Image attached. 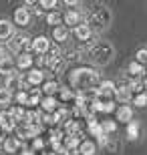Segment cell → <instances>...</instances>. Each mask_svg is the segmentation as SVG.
<instances>
[{
    "instance_id": "cell-1",
    "label": "cell",
    "mask_w": 147,
    "mask_h": 155,
    "mask_svg": "<svg viewBox=\"0 0 147 155\" xmlns=\"http://www.w3.org/2000/svg\"><path fill=\"white\" fill-rule=\"evenodd\" d=\"M97 79H99V73H95V71H91V69H81L73 75V83L79 87V91H83V89H93V83H95Z\"/></svg>"
},
{
    "instance_id": "cell-2",
    "label": "cell",
    "mask_w": 147,
    "mask_h": 155,
    "mask_svg": "<svg viewBox=\"0 0 147 155\" xmlns=\"http://www.w3.org/2000/svg\"><path fill=\"white\" fill-rule=\"evenodd\" d=\"M109 20H111V14H109V10L105 8V6H101V8H95V10L91 12L89 24H87V26H89L91 30H93V28L103 30V28L109 24Z\"/></svg>"
},
{
    "instance_id": "cell-3",
    "label": "cell",
    "mask_w": 147,
    "mask_h": 155,
    "mask_svg": "<svg viewBox=\"0 0 147 155\" xmlns=\"http://www.w3.org/2000/svg\"><path fill=\"white\" fill-rule=\"evenodd\" d=\"M113 57V46L107 45V42H97V46L91 51V58L99 64L109 63V58Z\"/></svg>"
},
{
    "instance_id": "cell-4",
    "label": "cell",
    "mask_w": 147,
    "mask_h": 155,
    "mask_svg": "<svg viewBox=\"0 0 147 155\" xmlns=\"http://www.w3.org/2000/svg\"><path fill=\"white\" fill-rule=\"evenodd\" d=\"M34 52H38V54H46V51L51 48V40L46 38V36H36L32 40V45H30Z\"/></svg>"
},
{
    "instance_id": "cell-5",
    "label": "cell",
    "mask_w": 147,
    "mask_h": 155,
    "mask_svg": "<svg viewBox=\"0 0 147 155\" xmlns=\"http://www.w3.org/2000/svg\"><path fill=\"white\" fill-rule=\"evenodd\" d=\"M0 129H2V131H14V129H16V123H14V121H12V117L8 115V111H2V113H0Z\"/></svg>"
},
{
    "instance_id": "cell-6",
    "label": "cell",
    "mask_w": 147,
    "mask_h": 155,
    "mask_svg": "<svg viewBox=\"0 0 147 155\" xmlns=\"http://www.w3.org/2000/svg\"><path fill=\"white\" fill-rule=\"evenodd\" d=\"M0 75H6V77L14 75V63H12V58L0 57Z\"/></svg>"
},
{
    "instance_id": "cell-7",
    "label": "cell",
    "mask_w": 147,
    "mask_h": 155,
    "mask_svg": "<svg viewBox=\"0 0 147 155\" xmlns=\"http://www.w3.org/2000/svg\"><path fill=\"white\" fill-rule=\"evenodd\" d=\"M4 89L8 93L16 91V89H22V79H20L18 75H10L8 79H6V83H4Z\"/></svg>"
},
{
    "instance_id": "cell-8",
    "label": "cell",
    "mask_w": 147,
    "mask_h": 155,
    "mask_svg": "<svg viewBox=\"0 0 147 155\" xmlns=\"http://www.w3.org/2000/svg\"><path fill=\"white\" fill-rule=\"evenodd\" d=\"M30 20V12L26 10V8H18L16 12H14V22L20 24V26H24V24H28Z\"/></svg>"
},
{
    "instance_id": "cell-9",
    "label": "cell",
    "mask_w": 147,
    "mask_h": 155,
    "mask_svg": "<svg viewBox=\"0 0 147 155\" xmlns=\"http://www.w3.org/2000/svg\"><path fill=\"white\" fill-rule=\"evenodd\" d=\"M131 117H133V111H131L129 105H121L117 109V121H125V123H129Z\"/></svg>"
},
{
    "instance_id": "cell-10",
    "label": "cell",
    "mask_w": 147,
    "mask_h": 155,
    "mask_svg": "<svg viewBox=\"0 0 147 155\" xmlns=\"http://www.w3.org/2000/svg\"><path fill=\"white\" fill-rule=\"evenodd\" d=\"M62 22L68 24V26H79L81 24V14L75 12V10H71V12H67V14L62 16Z\"/></svg>"
},
{
    "instance_id": "cell-11",
    "label": "cell",
    "mask_w": 147,
    "mask_h": 155,
    "mask_svg": "<svg viewBox=\"0 0 147 155\" xmlns=\"http://www.w3.org/2000/svg\"><path fill=\"white\" fill-rule=\"evenodd\" d=\"M52 38L57 40V42H65V40L68 38V30L65 24H61V26H55V30H52Z\"/></svg>"
},
{
    "instance_id": "cell-12",
    "label": "cell",
    "mask_w": 147,
    "mask_h": 155,
    "mask_svg": "<svg viewBox=\"0 0 147 155\" xmlns=\"http://www.w3.org/2000/svg\"><path fill=\"white\" fill-rule=\"evenodd\" d=\"M115 99H117L119 103H127V101L131 99L129 87H117V89H115Z\"/></svg>"
},
{
    "instance_id": "cell-13",
    "label": "cell",
    "mask_w": 147,
    "mask_h": 155,
    "mask_svg": "<svg viewBox=\"0 0 147 155\" xmlns=\"http://www.w3.org/2000/svg\"><path fill=\"white\" fill-rule=\"evenodd\" d=\"M79 153L81 155H95L97 153V145L93 141H83L79 145Z\"/></svg>"
},
{
    "instance_id": "cell-14",
    "label": "cell",
    "mask_w": 147,
    "mask_h": 155,
    "mask_svg": "<svg viewBox=\"0 0 147 155\" xmlns=\"http://www.w3.org/2000/svg\"><path fill=\"white\" fill-rule=\"evenodd\" d=\"M42 79H45V77H42V73H40V71H30L28 75H26V85H40V83H42Z\"/></svg>"
},
{
    "instance_id": "cell-15",
    "label": "cell",
    "mask_w": 147,
    "mask_h": 155,
    "mask_svg": "<svg viewBox=\"0 0 147 155\" xmlns=\"http://www.w3.org/2000/svg\"><path fill=\"white\" fill-rule=\"evenodd\" d=\"M16 64L20 69H28L30 64H32V54H30V52H20L18 58H16Z\"/></svg>"
},
{
    "instance_id": "cell-16",
    "label": "cell",
    "mask_w": 147,
    "mask_h": 155,
    "mask_svg": "<svg viewBox=\"0 0 147 155\" xmlns=\"http://www.w3.org/2000/svg\"><path fill=\"white\" fill-rule=\"evenodd\" d=\"M75 35L79 40H89L91 38V28L87 24H79V26H75Z\"/></svg>"
},
{
    "instance_id": "cell-17",
    "label": "cell",
    "mask_w": 147,
    "mask_h": 155,
    "mask_svg": "<svg viewBox=\"0 0 147 155\" xmlns=\"http://www.w3.org/2000/svg\"><path fill=\"white\" fill-rule=\"evenodd\" d=\"M12 36V24L8 20H0V40H6Z\"/></svg>"
},
{
    "instance_id": "cell-18",
    "label": "cell",
    "mask_w": 147,
    "mask_h": 155,
    "mask_svg": "<svg viewBox=\"0 0 147 155\" xmlns=\"http://www.w3.org/2000/svg\"><path fill=\"white\" fill-rule=\"evenodd\" d=\"M2 145H4V149L8 151V153H14V151H16L18 147H20V141H18L16 137H8Z\"/></svg>"
},
{
    "instance_id": "cell-19",
    "label": "cell",
    "mask_w": 147,
    "mask_h": 155,
    "mask_svg": "<svg viewBox=\"0 0 147 155\" xmlns=\"http://www.w3.org/2000/svg\"><path fill=\"white\" fill-rule=\"evenodd\" d=\"M40 107L45 111H55V107H57V101H55V97H45V99H40Z\"/></svg>"
},
{
    "instance_id": "cell-20",
    "label": "cell",
    "mask_w": 147,
    "mask_h": 155,
    "mask_svg": "<svg viewBox=\"0 0 147 155\" xmlns=\"http://www.w3.org/2000/svg\"><path fill=\"white\" fill-rule=\"evenodd\" d=\"M89 133H91V135H95V137L105 135V133H103V129H101V125H99L95 119H89Z\"/></svg>"
},
{
    "instance_id": "cell-21",
    "label": "cell",
    "mask_w": 147,
    "mask_h": 155,
    "mask_svg": "<svg viewBox=\"0 0 147 155\" xmlns=\"http://www.w3.org/2000/svg\"><path fill=\"white\" fill-rule=\"evenodd\" d=\"M137 133H139V123L137 121H129V125H127V137L137 139Z\"/></svg>"
},
{
    "instance_id": "cell-22",
    "label": "cell",
    "mask_w": 147,
    "mask_h": 155,
    "mask_svg": "<svg viewBox=\"0 0 147 155\" xmlns=\"http://www.w3.org/2000/svg\"><path fill=\"white\" fill-rule=\"evenodd\" d=\"M65 129H67L68 137H77V133H79V123H77V121H67V123H65Z\"/></svg>"
},
{
    "instance_id": "cell-23",
    "label": "cell",
    "mask_w": 147,
    "mask_h": 155,
    "mask_svg": "<svg viewBox=\"0 0 147 155\" xmlns=\"http://www.w3.org/2000/svg\"><path fill=\"white\" fill-rule=\"evenodd\" d=\"M8 115H10V117H12V121L16 123V121H24V115H26V113H24L20 107H14V109L8 111Z\"/></svg>"
},
{
    "instance_id": "cell-24",
    "label": "cell",
    "mask_w": 147,
    "mask_h": 155,
    "mask_svg": "<svg viewBox=\"0 0 147 155\" xmlns=\"http://www.w3.org/2000/svg\"><path fill=\"white\" fill-rule=\"evenodd\" d=\"M79 145H81V141H79V137H68L67 141H65V149L71 153L73 149H79Z\"/></svg>"
},
{
    "instance_id": "cell-25",
    "label": "cell",
    "mask_w": 147,
    "mask_h": 155,
    "mask_svg": "<svg viewBox=\"0 0 147 155\" xmlns=\"http://www.w3.org/2000/svg\"><path fill=\"white\" fill-rule=\"evenodd\" d=\"M58 89V85L55 83V81H46L45 85H42V91L46 93V97H52V93Z\"/></svg>"
},
{
    "instance_id": "cell-26",
    "label": "cell",
    "mask_w": 147,
    "mask_h": 155,
    "mask_svg": "<svg viewBox=\"0 0 147 155\" xmlns=\"http://www.w3.org/2000/svg\"><path fill=\"white\" fill-rule=\"evenodd\" d=\"M61 20H62V16L58 14V12H51V14H46V22H48V24L61 26Z\"/></svg>"
},
{
    "instance_id": "cell-27",
    "label": "cell",
    "mask_w": 147,
    "mask_h": 155,
    "mask_svg": "<svg viewBox=\"0 0 147 155\" xmlns=\"http://www.w3.org/2000/svg\"><path fill=\"white\" fill-rule=\"evenodd\" d=\"M101 129H103V133L107 135V133H115L117 125H115L113 121H103V123H101Z\"/></svg>"
},
{
    "instance_id": "cell-28",
    "label": "cell",
    "mask_w": 147,
    "mask_h": 155,
    "mask_svg": "<svg viewBox=\"0 0 147 155\" xmlns=\"http://www.w3.org/2000/svg\"><path fill=\"white\" fill-rule=\"evenodd\" d=\"M38 103H40V91L32 89V93L28 95V105H38Z\"/></svg>"
},
{
    "instance_id": "cell-29",
    "label": "cell",
    "mask_w": 147,
    "mask_h": 155,
    "mask_svg": "<svg viewBox=\"0 0 147 155\" xmlns=\"http://www.w3.org/2000/svg\"><path fill=\"white\" fill-rule=\"evenodd\" d=\"M12 99V93H8L6 89H0V105H8Z\"/></svg>"
},
{
    "instance_id": "cell-30",
    "label": "cell",
    "mask_w": 147,
    "mask_h": 155,
    "mask_svg": "<svg viewBox=\"0 0 147 155\" xmlns=\"http://www.w3.org/2000/svg\"><path fill=\"white\" fill-rule=\"evenodd\" d=\"M129 73L131 75H135V77H139L143 73V64H139V63H131L129 64Z\"/></svg>"
},
{
    "instance_id": "cell-31",
    "label": "cell",
    "mask_w": 147,
    "mask_h": 155,
    "mask_svg": "<svg viewBox=\"0 0 147 155\" xmlns=\"http://www.w3.org/2000/svg\"><path fill=\"white\" fill-rule=\"evenodd\" d=\"M135 63H139V64L147 63V48H141V51L137 52V61H135Z\"/></svg>"
},
{
    "instance_id": "cell-32",
    "label": "cell",
    "mask_w": 147,
    "mask_h": 155,
    "mask_svg": "<svg viewBox=\"0 0 147 155\" xmlns=\"http://www.w3.org/2000/svg\"><path fill=\"white\" fill-rule=\"evenodd\" d=\"M135 105H137V107H145V105H147V95H145V93H141V95H137V97H135Z\"/></svg>"
},
{
    "instance_id": "cell-33",
    "label": "cell",
    "mask_w": 147,
    "mask_h": 155,
    "mask_svg": "<svg viewBox=\"0 0 147 155\" xmlns=\"http://www.w3.org/2000/svg\"><path fill=\"white\" fill-rule=\"evenodd\" d=\"M16 101L20 105H28V95H26V93L24 91H20V93H16Z\"/></svg>"
},
{
    "instance_id": "cell-34",
    "label": "cell",
    "mask_w": 147,
    "mask_h": 155,
    "mask_svg": "<svg viewBox=\"0 0 147 155\" xmlns=\"http://www.w3.org/2000/svg\"><path fill=\"white\" fill-rule=\"evenodd\" d=\"M57 4V0H40V6H45V8H55Z\"/></svg>"
},
{
    "instance_id": "cell-35",
    "label": "cell",
    "mask_w": 147,
    "mask_h": 155,
    "mask_svg": "<svg viewBox=\"0 0 147 155\" xmlns=\"http://www.w3.org/2000/svg\"><path fill=\"white\" fill-rule=\"evenodd\" d=\"M42 147H45V141L38 139V137H34V149H42Z\"/></svg>"
},
{
    "instance_id": "cell-36",
    "label": "cell",
    "mask_w": 147,
    "mask_h": 155,
    "mask_svg": "<svg viewBox=\"0 0 147 155\" xmlns=\"http://www.w3.org/2000/svg\"><path fill=\"white\" fill-rule=\"evenodd\" d=\"M61 99L65 101V99H73V93L71 91H61Z\"/></svg>"
},
{
    "instance_id": "cell-37",
    "label": "cell",
    "mask_w": 147,
    "mask_h": 155,
    "mask_svg": "<svg viewBox=\"0 0 147 155\" xmlns=\"http://www.w3.org/2000/svg\"><path fill=\"white\" fill-rule=\"evenodd\" d=\"M52 155H71V153H68V151L65 149V147H61V149H58V151H55Z\"/></svg>"
},
{
    "instance_id": "cell-38",
    "label": "cell",
    "mask_w": 147,
    "mask_h": 155,
    "mask_svg": "<svg viewBox=\"0 0 147 155\" xmlns=\"http://www.w3.org/2000/svg\"><path fill=\"white\" fill-rule=\"evenodd\" d=\"M4 141H6V137H4V131H2V129H0V145L4 143Z\"/></svg>"
},
{
    "instance_id": "cell-39",
    "label": "cell",
    "mask_w": 147,
    "mask_h": 155,
    "mask_svg": "<svg viewBox=\"0 0 147 155\" xmlns=\"http://www.w3.org/2000/svg\"><path fill=\"white\" fill-rule=\"evenodd\" d=\"M22 155H34V151H30V149H24V153Z\"/></svg>"
},
{
    "instance_id": "cell-40",
    "label": "cell",
    "mask_w": 147,
    "mask_h": 155,
    "mask_svg": "<svg viewBox=\"0 0 147 155\" xmlns=\"http://www.w3.org/2000/svg\"><path fill=\"white\" fill-rule=\"evenodd\" d=\"M143 89H147V79H145V81H143Z\"/></svg>"
}]
</instances>
